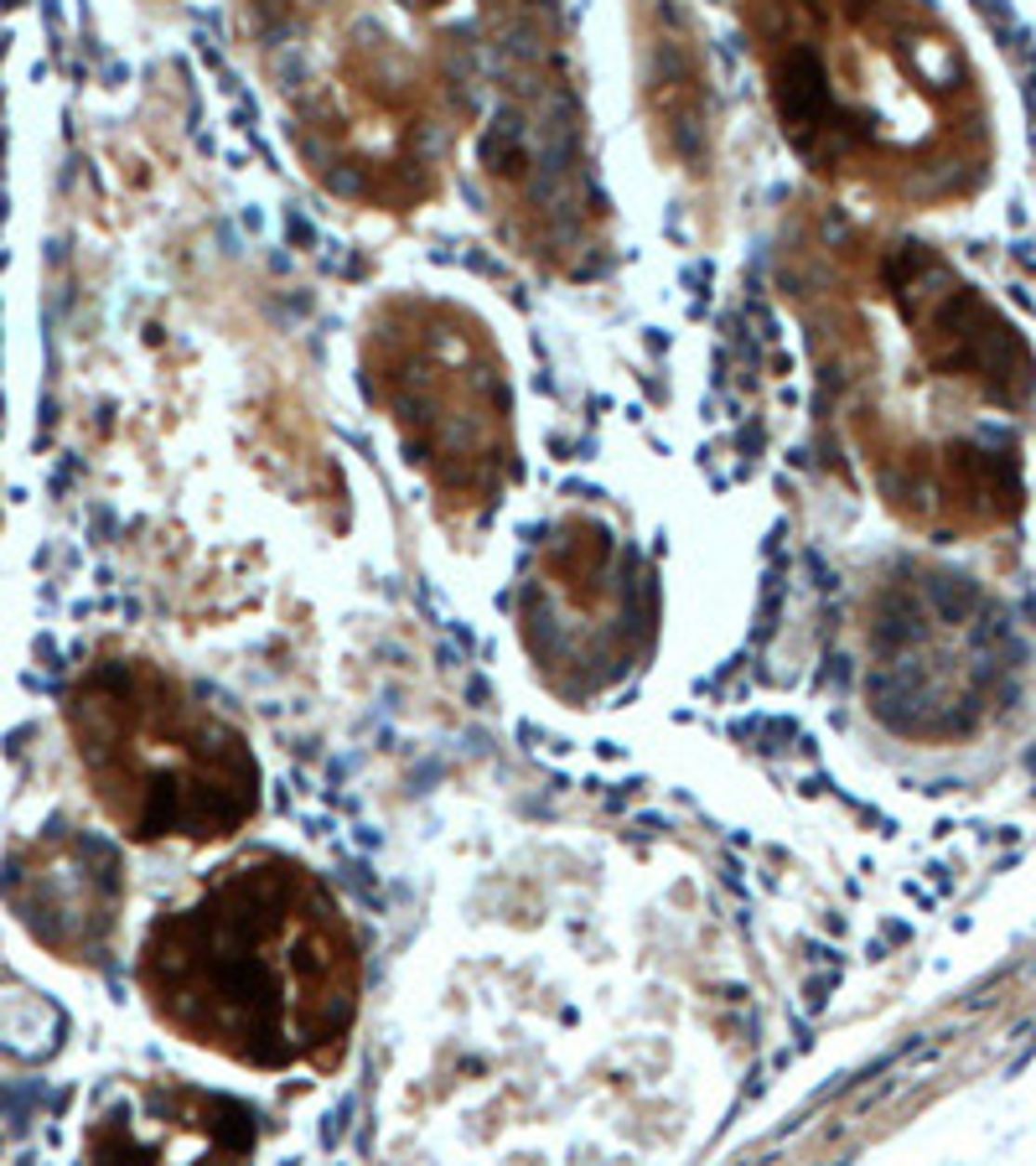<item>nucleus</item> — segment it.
I'll list each match as a JSON object with an SVG mask.
<instances>
[{
    "label": "nucleus",
    "instance_id": "f257e3e1",
    "mask_svg": "<svg viewBox=\"0 0 1036 1166\" xmlns=\"http://www.w3.org/2000/svg\"><path fill=\"white\" fill-rule=\"evenodd\" d=\"M135 985L197 1052L254 1073H332L363 1011V944L312 866L259 851L145 928Z\"/></svg>",
    "mask_w": 1036,
    "mask_h": 1166
},
{
    "label": "nucleus",
    "instance_id": "f03ea898",
    "mask_svg": "<svg viewBox=\"0 0 1036 1166\" xmlns=\"http://www.w3.org/2000/svg\"><path fill=\"white\" fill-rule=\"evenodd\" d=\"M73 757L104 819L135 845H223L259 814L249 736L140 653H99L62 690Z\"/></svg>",
    "mask_w": 1036,
    "mask_h": 1166
},
{
    "label": "nucleus",
    "instance_id": "7ed1b4c3",
    "mask_svg": "<svg viewBox=\"0 0 1036 1166\" xmlns=\"http://www.w3.org/2000/svg\"><path fill=\"white\" fill-rule=\"evenodd\" d=\"M363 379L446 514H487L508 493L513 389L472 312L431 296L384 301L363 332Z\"/></svg>",
    "mask_w": 1036,
    "mask_h": 1166
},
{
    "label": "nucleus",
    "instance_id": "20e7f679",
    "mask_svg": "<svg viewBox=\"0 0 1036 1166\" xmlns=\"http://www.w3.org/2000/svg\"><path fill=\"white\" fill-rule=\"evenodd\" d=\"M658 643V581L612 524L560 518L518 576V649L565 705H602L632 685Z\"/></svg>",
    "mask_w": 1036,
    "mask_h": 1166
},
{
    "label": "nucleus",
    "instance_id": "39448f33",
    "mask_svg": "<svg viewBox=\"0 0 1036 1166\" xmlns=\"http://www.w3.org/2000/svg\"><path fill=\"white\" fill-rule=\"evenodd\" d=\"M125 877L120 855L84 830L36 840L11 871V907L42 949L58 959L94 964L120 928Z\"/></svg>",
    "mask_w": 1036,
    "mask_h": 1166
},
{
    "label": "nucleus",
    "instance_id": "423d86ee",
    "mask_svg": "<svg viewBox=\"0 0 1036 1166\" xmlns=\"http://www.w3.org/2000/svg\"><path fill=\"white\" fill-rule=\"evenodd\" d=\"M104 1125V1119H99ZM88 1151H125V1156H244L254 1151V1119L244 1105L223 1094H203V1089H161L145 1094L140 1115L114 1125V1135L99 1131Z\"/></svg>",
    "mask_w": 1036,
    "mask_h": 1166
}]
</instances>
